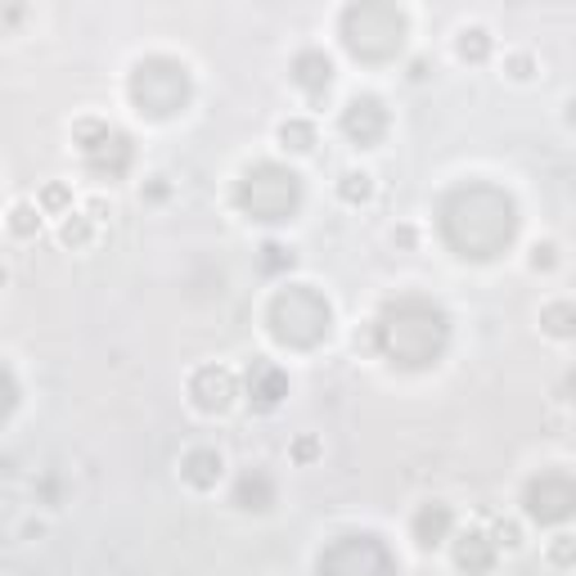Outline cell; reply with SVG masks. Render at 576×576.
I'll return each instance as SVG.
<instances>
[{"label":"cell","mask_w":576,"mask_h":576,"mask_svg":"<svg viewBox=\"0 0 576 576\" xmlns=\"http://www.w3.org/2000/svg\"><path fill=\"white\" fill-rule=\"evenodd\" d=\"M523 504H527V518L540 523V527L567 523L572 509H576V482H572V473H563V468H550V473L531 478Z\"/></svg>","instance_id":"cell-9"},{"label":"cell","mask_w":576,"mask_h":576,"mask_svg":"<svg viewBox=\"0 0 576 576\" xmlns=\"http://www.w3.org/2000/svg\"><path fill=\"white\" fill-rule=\"evenodd\" d=\"M77 149H82V163L91 167V176H99V180H122L135 163L131 135L108 122H77Z\"/></svg>","instance_id":"cell-8"},{"label":"cell","mask_w":576,"mask_h":576,"mask_svg":"<svg viewBox=\"0 0 576 576\" xmlns=\"http://www.w3.org/2000/svg\"><path fill=\"white\" fill-rule=\"evenodd\" d=\"M540 324L554 334V338H572V324H576V311L567 307V302H554V307H545V315H540Z\"/></svg>","instance_id":"cell-21"},{"label":"cell","mask_w":576,"mask_h":576,"mask_svg":"<svg viewBox=\"0 0 576 576\" xmlns=\"http://www.w3.org/2000/svg\"><path fill=\"white\" fill-rule=\"evenodd\" d=\"M567 554H572V550H567V536H559V545H554V559H559V563H567Z\"/></svg>","instance_id":"cell-29"},{"label":"cell","mask_w":576,"mask_h":576,"mask_svg":"<svg viewBox=\"0 0 576 576\" xmlns=\"http://www.w3.org/2000/svg\"><path fill=\"white\" fill-rule=\"evenodd\" d=\"M221 468H226L221 455L199 446V451H190L185 459H180V478H185L190 487H199V491H212L216 482H221Z\"/></svg>","instance_id":"cell-16"},{"label":"cell","mask_w":576,"mask_h":576,"mask_svg":"<svg viewBox=\"0 0 576 576\" xmlns=\"http://www.w3.org/2000/svg\"><path fill=\"white\" fill-rule=\"evenodd\" d=\"M14 406H19V383H14V374L5 365H0V423L14 415Z\"/></svg>","instance_id":"cell-24"},{"label":"cell","mask_w":576,"mask_h":576,"mask_svg":"<svg viewBox=\"0 0 576 576\" xmlns=\"http://www.w3.org/2000/svg\"><path fill=\"white\" fill-rule=\"evenodd\" d=\"M298 459H315V442H298Z\"/></svg>","instance_id":"cell-30"},{"label":"cell","mask_w":576,"mask_h":576,"mask_svg":"<svg viewBox=\"0 0 576 576\" xmlns=\"http://www.w3.org/2000/svg\"><path fill=\"white\" fill-rule=\"evenodd\" d=\"M190 396H194V406L203 415H226L235 406V396H239V383L226 365H199L190 374Z\"/></svg>","instance_id":"cell-11"},{"label":"cell","mask_w":576,"mask_h":576,"mask_svg":"<svg viewBox=\"0 0 576 576\" xmlns=\"http://www.w3.org/2000/svg\"><path fill=\"white\" fill-rule=\"evenodd\" d=\"M288 266H293V248H284V243H266L262 248V271L266 275H279Z\"/></svg>","instance_id":"cell-23"},{"label":"cell","mask_w":576,"mask_h":576,"mask_svg":"<svg viewBox=\"0 0 576 576\" xmlns=\"http://www.w3.org/2000/svg\"><path fill=\"white\" fill-rule=\"evenodd\" d=\"M63 243H72V248H86V243H91V221H86V216H72V212H68V221H63Z\"/></svg>","instance_id":"cell-25"},{"label":"cell","mask_w":576,"mask_h":576,"mask_svg":"<svg viewBox=\"0 0 576 576\" xmlns=\"http://www.w3.org/2000/svg\"><path fill=\"white\" fill-rule=\"evenodd\" d=\"M343 135L356 144V149H374V144L387 135V108L374 95H356L343 108Z\"/></svg>","instance_id":"cell-10"},{"label":"cell","mask_w":576,"mask_h":576,"mask_svg":"<svg viewBox=\"0 0 576 576\" xmlns=\"http://www.w3.org/2000/svg\"><path fill=\"white\" fill-rule=\"evenodd\" d=\"M271 338L293 347V351H307L315 343L329 338V324H334V311L324 302V293H315L311 284H288L271 298Z\"/></svg>","instance_id":"cell-3"},{"label":"cell","mask_w":576,"mask_h":576,"mask_svg":"<svg viewBox=\"0 0 576 576\" xmlns=\"http://www.w3.org/2000/svg\"><path fill=\"white\" fill-rule=\"evenodd\" d=\"M451 527H455V514H451V504H423V509L415 514V540H419L423 550L442 545V540L451 536Z\"/></svg>","instance_id":"cell-15"},{"label":"cell","mask_w":576,"mask_h":576,"mask_svg":"<svg viewBox=\"0 0 576 576\" xmlns=\"http://www.w3.org/2000/svg\"><path fill=\"white\" fill-rule=\"evenodd\" d=\"M288 396V374L275 365V360H252L248 365V401L257 410H275Z\"/></svg>","instance_id":"cell-12"},{"label":"cell","mask_w":576,"mask_h":576,"mask_svg":"<svg viewBox=\"0 0 576 576\" xmlns=\"http://www.w3.org/2000/svg\"><path fill=\"white\" fill-rule=\"evenodd\" d=\"M131 104L140 108L144 118H154V122H167L176 113H185V104L194 95L190 86V68L180 63V59H167V55H149V59H140L135 72H131Z\"/></svg>","instance_id":"cell-5"},{"label":"cell","mask_w":576,"mask_h":576,"mask_svg":"<svg viewBox=\"0 0 576 576\" xmlns=\"http://www.w3.org/2000/svg\"><path fill=\"white\" fill-rule=\"evenodd\" d=\"M491 540H495V545H509V550H514V545H518V527H514V523H500Z\"/></svg>","instance_id":"cell-26"},{"label":"cell","mask_w":576,"mask_h":576,"mask_svg":"<svg viewBox=\"0 0 576 576\" xmlns=\"http://www.w3.org/2000/svg\"><path fill=\"white\" fill-rule=\"evenodd\" d=\"M235 504L239 509H271L275 504V482H271V473H262V468H248V473L235 482Z\"/></svg>","instance_id":"cell-17"},{"label":"cell","mask_w":576,"mask_h":576,"mask_svg":"<svg viewBox=\"0 0 576 576\" xmlns=\"http://www.w3.org/2000/svg\"><path fill=\"white\" fill-rule=\"evenodd\" d=\"M235 203L252 221H288L302 203V180L298 171H288L279 163H257L235 185Z\"/></svg>","instance_id":"cell-6"},{"label":"cell","mask_w":576,"mask_h":576,"mask_svg":"<svg viewBox=\"0 0 576 576\" xmlns=\"http://www.w3.org/2000/svg\"><path fill=\"white\" fill-rule=\"evenodd\" d=\"M518 235V207L495 185H459L442 203V239L468 262H491Z\"/></svg>","instance_id":"cell-1"},{"label":"cell","mask_w":576,"mask_h":576,"mask_svg":"<svg viewBox=\"0 0 576 576\" xmlns=\"http://www.w3.org/2000/svg\"><path fill=\"white\" fill-rule=\"evenodd\" d=\"M293 82H298V91L307 99H324L329 86H334V59L324 50H302L293 59Z\"/></svg>","instance_id":"cell-13"},{"label":"cell","mask_w":576,"mask_h":576,"mask_svg":"<svg viewBox=\"0 0 576 576\" xmlns=\"http://www.w3.org/2000/svg\"><path fill=\"white\" fill-rule=\"evenodd\" d=\"M487 55H491V36H487L482 27H468V32L459 36V59H468V63H487Z\"/></svg>","instance_id":"cell-19"},{"label":"cell","mask_w":576,"mask_h":576,"mask_svg":"<svg viewBox=\"0 0 576 576\" xmlns=\"http://www.w3.org/2000/svg\"><path fill=\"white\" fill-rule=\"evenodd\" d=\"M531 266H536V271H550V266H554V248H550V243H545V248H536Z\"/></svg>","instance_id":"cell-28"},{"label":"cell","mask_w":576,"mask_h":576,"mask_svg":"<svg viewBox=\"0 0 576 576\" xmlns=\"http://www.w3.org/2000/svg\"><path fill=\"white\" fill-rule=\"evenodd\" d=\"M374 343L392 365L423 370V365H437L442 360V351L451 343V320L432 298L406 293L383 307V315L374 324Z\"/></svg>","instance_id":"cell-2"},{"label":"cell","mask_w":576,"mask_h":576,"mask_svg":"<svg viewBox=\"0 0 576 576\" xmlns=\"http://www.w3.org/2000/svg\"><path fill=\"white\" fill-rule=\"evenodd\" d=\"M41 203H46V207H50V212H59V207H63V203H68V190H63V185H50V190H46V199H41Z\"/></svg>","instance_id":"cell-27"},{"label":"cell","mask_w":576,"mask_h":576,"mask_svg":"<svg viewBox=\"0 0 576 576\" xmlns=\"http://www.w3.org/2000/svg\"><path fill=\"white\" fill-rule=\"evenodd\" d=\"M10 230H14L19 239H32L36 230H41V212H36L32 203H19V207L10 212Z\"/></svg>","instance_id":"cell-22"},{"label":"cell","mask_w":576,"mask_h":576,"mask_svg":"<svg viewBox=\"0 0 576 576\" xmlns=\"http://www.w3.org/2000/svg\"><path fill=\"white\" fill-rule=\"evenodd\" d=\"M343 46L360 63H387L406 46V14L387 0H365L343 14Z\"/></svg>","instance_id":"cell-4"},{"label":"cell","mask_w":576,"mask_h":576,"mask_svg":"<svg viewBox=\"0 0 576 576\" xmlns=\"http://www.w3.org/2000/svg\"><path fill=\"white\" fill-rule=\"evenodd\" d=\"M320 576H396V559L379 536H338L320 554Z\"/></svg>","instance_id":"cell-7"},{"label":"cell","mask_w":576,"mask_h":576,"mask_svg":"<svg viewBox=\"0 0 576 576\" xmlns=\"http://www.w3.org/2000/svg\"><path fill=\"white\" fill-rule=\"evenodd\" d=\"M495 540L487 536V531H464L459 540H455V567L459 572H468V576H487L491 567H495Z\"/></svg>","instance_id":"cell-14"},{"label":"cell","mask_w":576,"mask_h":576,"mask_svg":"<svg viewBox=\"0 0 576 576\" xmlns=\"http://www.w3.org/2000/svg\"><path fill=\"white\" fill-rule=\"evenodd\" d=\"M279 140H284L293 154H311V149H315V127H311V122H284V127H279Z\"/></svg>","instance_id":"cell-18"},{"label":"cell","mask_w":576,"mask_h":576,"mask_svg":"<svg viewBox=\"0 0 576 576\" xmlns=\"http://www.w3.org/2000/svg\"><path fill=\"white\" fill-rule=\"evenodd\" d=\"M338 194H343V203H370V194H374V185H370V176L365 171H347L343 180H338Z\"/></svg>","instance_id":"cell-20"}]
</instances>
